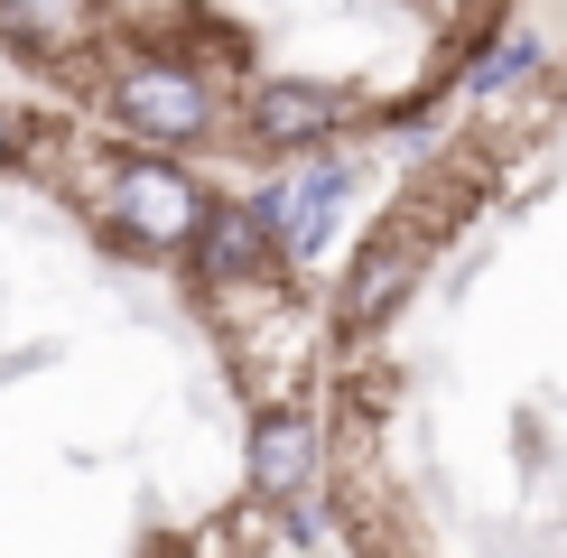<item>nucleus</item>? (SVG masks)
I'll return each instance as SVG.
<instances>
[{
	"instance_id": "obj_1",
	"label": "nucleus",
	"mask_w": 567,
	"mask_h": 558,
	"mask_svg": "<svg viewBox=\"0 0 567 558\" xmlns=\"http://www.w3.org/2000/svg\"><path fill=\"white\" fill-rule=\"evenodd\" d=\"M112 112H122L140 140H196L215 122V93L196 75H177V65H131V75L112 84Z\"/></svg>"
},
{
	"instance_id": "obj_2",
	"label": "nucleus",
	"mask_w": 567,
	"mask_h": 558,
	"mask_svg": "<svg viewBox=\"0 0 567 558\" xmlns=\"http://www.w3.org/2000/svg\"><path fill=\"white\" fill-rule=\"evenodd\" d=\"M112 205H122L131 232H150V242H177V232H196V186L177 168H158V158H131L122 177H112Z\"/></svg>"
},
{
	"instance_id": "obj_3",
	"label": "nucleus",
	"mask_w": 567,
	"mask_h": 558,
	"mask_svg": "<svg viewBox=\"0 0 567 558\" xmlns=\"http://www.w3.org/2000/svg\"><path fill=\"white\" fill-rule=\"evenodd\" d=\"M251 122H261L270 140H326V131L344 122V93H336V84H289V75H279V84L251 93Z\"/></svg>"
},
{
	"instance_id": "obj_4",
	"label": "nucleus",
	"mask_w": 567,
	"mask_h": 558,
	"mask_svg": "<svg viewBox=\"0 0 567 558\" xmlns=\"http://www.w3.org/2000/svg\"><path fill=\"white\" fill-rule=\"evenodd\" d=\"M336 205H344V168H317V177L279 186V242H289L298 261H317L326 232H336Z\"/></svg>"
},
{
	"instance_id": "obj_5",
	"label": "nucleus",
	"mask_w": 567,
	"mask_h": 558,
	"mask_svg": "<svg viewBox=\"0 0 567 558\" xmlns=\"http://www.w3.org/2000/svg\"><path fill=\"white\" fill-rule=\"evenodd\" d=\"M261 251H270V232H261V215H251V205H215V215H205V232H196L205 279H251V270H261Z\"/></svg>"
},
{
	"instance_id": "obj_6",
	"label": "nucleus",
	"mask_w": 567,
	"mask_h": 558,
	"mask_svg": "<svg viewBox=\"0 0 567 558\" xmlns=\"http://www.w3.org/2000/svg\"><path fill=\"white\" fill-rule=\"evenodd\" d=\"M400 279H410V232H382V242L363 251V261H353V289H344V317L353 326H372L400 298Z\"/></svg>"
},
{
	"instance_id": "obj_7",
	"label": "nucleus",
	"mask_w": 567,
	"mask_h": 558,
	"mask_svg": "<svg viewBox=\"0 0 567 558\" xmlns=\"http://www.w3.org/2000/svg\"><path fill=\"white\" fill-rule=\"evenodd\" d=\"M307 456H317L307 418H270V428L251 437V475H261L270 494H298V484H307Z\"/></svg>"
},
{
	"instance_id": "obj_8",
	"label": "nucleus",
	"mask_w": 567,
	"mask_h": 558,
	"mask_svg": "<svg viewBox=\"0 0 567 558\" xmlns=\"http://www.w3.org/2000/svg\"><path fill=\"white\" fill-rule=\"evenodd\" d=\"M530 65H539V46H530V38H503V46H493V56L475 65V93L493 103V93H512V84L530 75Z\"/></svg>"
},
{
	"instance_id": "obj_9",
	"label": "nucleus",
	"mask_w": 567,
	"mask_h": 558,
	"mask_svg": "<svg viewBox=\"0 0 567 558\" xmlns=\"http://www.w3.org/2000/svg\"><path fill=\"white\" fill-rule=\"evenodd\" d=\"M19 149V122H10V112H0V158H10Z\"/></svg>"
}]
</instances>
